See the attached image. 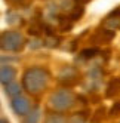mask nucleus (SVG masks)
Here are the masks:
<instances>
[{"label": "nucleus", "instance_id": "obj_1", "mask_svg": "<svg viewBox=\"0 0 120 123\" xmlns=\"http://www.w3.org/2000/svg\"><path fill=\"white\" fill-rule=\"evenodd\" d=\"M49 83V74L43 68H30L24 74V87L28 93H42Z\"/></svg>", "mask_w": 120, "mask_h": 123}, {"label": "nucleus", "instance_id": "obj_2", "mask_svg": "<svg viewBox=\"0 0 120 123\" xmlns=\"http://www.w3.org/2000/svg\"><path fill=\"white\" fill-rule=\"evenodd\" d=\"M24 43H25V40H24L21 33H18V31H6L2 36L0 46H2V49H5V50L16 52V50L22 49Z\"/></svg>", "mask_w": 120, "mask_h": 123}, {"label": "nucleus", "instance_id": "obj_3", "mask_svg": "<svg viewBox=\"0 0 120 123\" xmlns=\"http://www.w3.org/2000/svg\"><path fill=\"white\" fill-rule=\"evenodd\" d=\"M50 105L58 111H65V110L71 108L74 105V95L70 91L62 89V91H59V92L52 95V98H50Z\"/></svg>", "mask_w": 120, "mask_h": 123}, {"label": "nucleus", "instance_id": "obj_4", "mask_svg": "<svg viewBox=\"0 0 120 123\" xmlns=\"http://www.w3.org/2000/svg\"><path fill=\"white\" fill-rule=\"evenodd\" d=\"M12 110L15 111V114H18V116H27V114L33 110V105L30 102V99L27 96H16V98L12 99Z\"/></svg>", "mask_w": 120, "mask_h": 123}, {"label": "nucleus", "instance_id": "obj_5", "mask_svg": "<svg viewBox=\"0 0 120 123\" xmlns=\"http://www.w3.org/2000/svg\"><path fill=\"white\" fill-rule=\"evenodd\" d=\"M16 77V70L11 65H2L0 67V83L2 85H9L15 82Z\"/></svg>", "mask_w": 120, "mask_h": 123}, {"label": "nucleus", "instance_id": "obj_6", "mask_svg": "<svg viewBox=\"0 0 120 123\" xmlns=\"http://www.w3.org/2000/svg\"><path fill=\"white\" fill-rule=\"evenodd\" d=\"M21 91H22L21 85L16 83V82H12V83H9V85H6V89H5L6 95L11 96L12 99L16 98V96H19V95H21Z\"/></svg>", "mask_w": 120, "mask_h": 123}, {"label": "nucleus", "instance_id": "obj_7", "mask_svg": "<svg viewBox=\"0 0 120 123\" xmlns=\"http://www.w3.org/2000/svg\"><path fill=\"white\" fill-rule=\"evenodd\" d=\"M116 95H120V79L111 80V83L107 87V96L111 98V96H116Z\"/></svg>", "mask_w": 120, "mask_h": 123}, {"label": "nucleus", "instance_id": "obj_8", "mask_svg": "<svg viewBox=\"0 0 120 123\" xmlns=\"http://www.w3.org/2000/svg\"><path fill=\"white\" fill-rule=\"evenodd\" d=\"M45 123H67V117L61 113H50L46 116Z\"/></svg>", "mask_w": 120, "mask_h": 123}, {"label": "nucleus", "instance_id": "obj_9", "mask_svg": "<svg viewBox=\"0 0 120 123\" xmlns=\"http://www.w3.org/2000/svg\"><path fill=\"white\" fill-rule=\"evenodd\" d=\"M40 120V110L39 108H33L27 116H25L24 123H39Z\"/></svg>", "mask_w": 120, "mask_h": 123}, {"label": "nucleus", "instance_id": "obj_10", "mask_svg": "<svg viewBox=\"0 0 120 123\" xmlns=\"http://www.w3.org/2000/svg\"><path fill=\"white\" fill-rule=\"evenodd\" d=\"M113 37H114V31H111V30H102V31L98 33V36L95 39H101L102 42H104V40H111Z\"/></svg>", "mask_w": 120, "mask_h": 123}, {"label": "nucleus", "instance_id": "obj_11", "mask_svg": "<svg viewBox=\"0 0 120 123\" xmlns=\"http://www.w3.org/2000/svg\"><path fill=\"white\" fill-rule=\"evenodd\" d=\"M98 52H99V50H98L96 48H90V49H83V50L80 52V55H82L83 58L88 59V58H93V56L98 54Z\"/></svg>", "mask_w": 120, "mask_h": 123}, {"label": "nucleus", "instance_id": "obj_12", "mask_svg": "<svg viewBox=\"0 0 120 123\" xmlns=\"http://www.w3.org/2000/svg\"><path fill=\"white\" fill-rule=\"evenodd\" d=\"M82 15H83V7H82V6H76V9H74V12L71 13L70 18H71L73 21H76V19H79Z\"/></svg>", "mask_w": 120, "mask_h": 123}, {"label": "nucleus", "instance_id": "obj_13", "mask_svg": "<svg viewBox=\"0 0 120 123\" xmlns=\"http://www.w3.org/2000/svg\"><path fill=\"white\" fill-rule=\"evenodd\" d=\"M120 113V102H116L114 107L111 108V114H114V116H117V114Z\"/></svg>", "mask_w": 120, "mask_h": 123}, {"label": "nucleus", "instance_id": "obj_14", "mask_svg": "<svg viewBox=\"0 0 120 123\" xmlns=\"http://www.w3.org/2000/svg\"><path fill=\"white\" fill-rule=\"evenodd\" d=\"M0 123H9V122H7L6 119H2V117H0Z\"/></svg>", "mask_w": 120, "mask_h": 123}, {"label": "nucleus", "instance_id": "obj_15", "mask_svg": "<svg viewBox=\"0 0 120 123\" xmlns=\"http://www.w3.org/2000/svg\"><path fill=\"white\" fill-rule=\"evenodd\" d=\"M76 2H79V3H86V2H89V0H76Z\"/></svg>", "mask_w": 120, "mask_h": 123}]
</instances>
